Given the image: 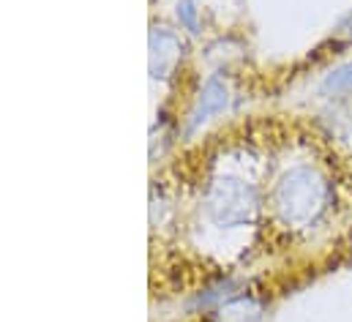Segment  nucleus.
Returning a JSON list of instances; mask_svg holds the SVG:
<instances>
[{
	"label": "nucleus",
	"mask_w": 352,
	"mask_h": 322,
	"mask_svg": "<svg viewBox=\"0 0 352 322\" xmlns=\"http://www.w3.org/2000/svg\"><path fill=\"white\" fill-rule=\"evenodd\" d=\"M333 202V189L311 167H295L278 178L270 194L273 213L287 227H314Z\"/></svg>",
	"instance_id": "1"
},
{
	"label": "nucleus",
	"mask_w": 352,
	"mask_h": 322,
	"mask_svg": "<svg viewBox=\"0 0 352 322\" xmlns=\"http://www.w3.org/2000/svg\"><path fill=\"white\" fill-rule=\"evenodd\" d=\"M202 208L216 227L235 230V227L254 224L263 202H260V191L252 180L238 178V175H219L208 183Z\"/></svg>",
	"instance_id": "2"
},
{
	"label": "nucleus",
	"mask_w": 352,
	"mask_h": 322,
	"mask_svg": "<svg viewBox=\"0 0 352 322\" xmlns=\"http://www.w3.org/2000/svg\"><path fill=\"white\" fill-rule=\"evenodd\" d=\"M186 55V41L183 36L167 28V25H153L151 30V77L159 82H167L175 77Z\"/></svg>",
	"instance_id": "3"
},
{
	"label": "nucleus",
	"mask_w": 352,
	"mask_h": 322,
	"mask_svg": "<svg viewBox=\"0 0 352 322\" xmlns=\"http://www.w3.org/2000/svg\"><path fill=\"white\" fill-rule=\"evenodd\" d=\"M232 101V93H230V85L221 80V77H208L205 85L199 87L194 104H191V112H188V120H186V129L188 131H197L199 126H205L208 120L219 118L227 112Z\"/></svg>",
	"instance_id": "4"
},
{
	"label": "nucleus",
	"mask_w": 352,
	"mask_h": 322,
	"mask_svg": "<svg viewBox=\"0 0 352 322\" xmlns=\"http://www.w3.org/2000/svg\"><path fill=\"white\" fill-rule=\"evenodd\" d=\"M263 314L260 303L254 298H246V295H235L230 298L227 303L216 306L213 312V322H257Z\"/></svg>",
	"instance_id": "5"
},
{
	"label": "nucleus",
	"mask_w": 352,
	"mask_h": 322,
	"mask_svg": "<svg viewBox=\"0 0 352 322\" xmlns=\"http://www.w3.org/2000/svg\"><path fill=\"white\" fill-rule=\"evenodd\" d=\"M320 87H322L325 96H350L352 93V61L336 66V69H331V72L325 74V80H322Z\"/></svg>",
	"instance_id": "6"
},
{
	"label": "nucleus",
	"mask_w": 352,
	"mask_h": 322,
	"mask_svg": "<svg viewBox=\"0 0 352 322\" xmlns=\"http://www.w3.org/2000/svg\"><path fill=\"white\" fill-rule=\"evenodd\" d=\"M175 14H177V22H180L183 30H188V33H199V8H197L194 0H177Z\"/></svg>",
	"instance_id": "7"
}]
</instances>
